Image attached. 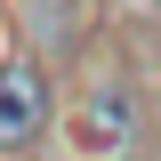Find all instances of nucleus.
I'll return each mask as SVG.
<instances>
[{"instance_id":"obj_2","label":"nucleus","mask_w":161,"mask_h":161,"mask_svg":"<svg viewBox=\"0 0 161 161\" xmlns=\"http://www.w3.org/2000/svg\"><path fill=\"white\" fill-rule=\"evenodd\" d=\"M73 137L89 145V153H121V145H137V97H129L121 80L97 89V97L73 113Z\"/></svg>"},{"instance_id":"obj_1","label":"nucleus","mask_w":161,"mask_h":161,"mask_svg":"<svg viewBox=\"0 0 161 161\" xmlns=\"http://www.w3.org/2000/svg\"><path fill=\"white\" fill-rule=\"evenodd\" d=\"M48 64L40 57H8L0 64V153H16V145H32L40 129H48Z\"/></svg>"}]
</instances>
